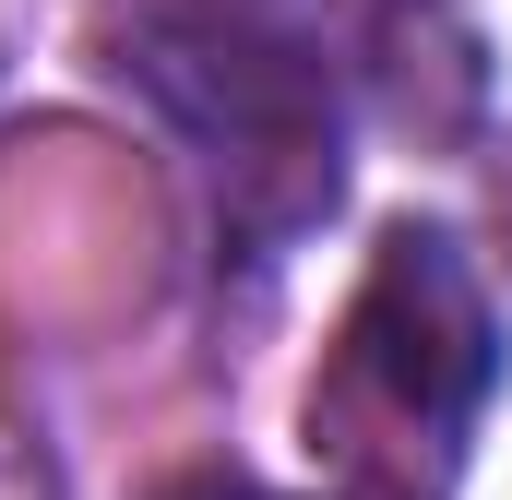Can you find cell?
<instances>
[{"mask_svg":"<svg viewBox=\"0 0 512 500\" xmlns=\"http://www.w3.org/2000/svg\"><path fill=\"white\" fill-rule=\"evenodd\" d=\"M489 381H501V322H489L477 262L441 227H393L346 310V393L382 405V429H405V441L465 453Z\"/></svg>","mask_w":512,"mask_h":500,"instance_id":"1","label":"cell"},{"mask_svg":"<svg viewBox=\"0 0 512 500\" xmlns=\"http://www.w3.org/2000/svg\"><path fill=\"white\" fill-rule=\"evenodd\" d=\"M167 500H274V489H251V477H191V489H167Z\"/></svg>","mask_w":512,"mask_h":500,"instance_id":"2","label":"cell"},{"mask_svg":"<svg viewBox=\"0 0 512 500\" xmlns=\"http://www.w3.org/2000/svg\"><path fill=\"white\" fill-rule=\"evenodd\" d=\"M501 239H512V227H501Z\"/></svg>","mask_w":512,"mask_h":500,"instance_id":"3","label":"cell"}]
</instances>
